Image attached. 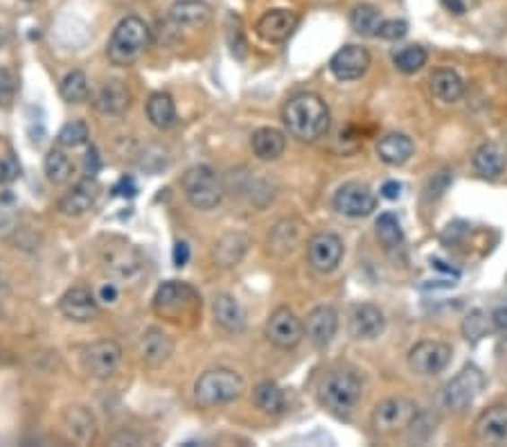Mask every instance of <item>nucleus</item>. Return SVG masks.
<instances>
[{
  "label": "nucleus",
  "instance_id": "1",
  "mask_svg": "<svg viewBox=\"0 0 507 447\" xmlns=\"http://www.w3.org/2000/svg\"><path fill=\"white\" fill-rule=\"evenodd\" d=\"M284 125L293 138L314 143L329 129V109L316 93H300L284 107Z\"/></svg>",
  "mask_w": 507,
  "mask_h": 447
},
{
  "label": "nucleus",
  "instance_id": "2",
  "mask_svg": "<svg viewBox=\"0 0 507 447\" xmlns=\"http://www.w3.org/2000/svg\"><path fill=\"white\" fill-rule=\"evenodd\" d=\"M149 39L152 34H149L147 23L138 16H127L113 30L111 41H109V59L116 66H131L147 50Z\"/></svg>",
  "mask_w": 507,
  "mask_h": 447
},
{
  "label": "nucleus",
  "instance_id": "3",
  "mask_svg": "<svg viewBox=\"0 0 507 447\" xmlns=\"http://www.w3.org/2000/svg\"><path fill=\"white\" fill-rule=\"evenodd\" d=\"M183 195L197 210H213L223 199V183L208 165H197L183 174Z\"/></svg>",
  "mask_w": 507,
  "mask_h": 447
},
{
  "label": "nucleus",
  "instance_id": "4",
  "mask_svg": "<svg viewBox=\"0 0 507 447\" xmlns=\"http://www.w3.org/2000/svg\"><path fill=\"white\" fill-rule=\"evenodd\" d=\"M363 382L352 371H332L320 384V402L337 414H347L359 405Z\"/></svg>",
  "mask_w": 507,
  "mask_h": 447
},
{
  "label": "nucleus",
  "instance_id": "5",
  "mask_svg": "<svg viewBox=\"0 0 507 447\" xmlns=\"http://www.w3.org/2000/svg\"><path fill=\"white\" fill-rule=\"evenodd\" d=\"M194 393H197L198 405L203 407L228 405V402L237 400L244 393V380L235 371L217 368V371L203 372Z\"/></svg>",
  "mask_w": 507,
  "mask_h": 447
},
{
  "label": "nucleus",
  "instance_id": "6",
  "mask_svg": "<svg viewBox=\"0 0 507 447\" xmlns=\"http://www.w3.org/2000/svg\"><path fill=\"white\" fill-rule=\"evenodd\" d=\"M201 305V298L194 292L189 285L185 283H165L158 287L156 296H153V310L162 317H170L171 321L180 317H188L194 310Z\"/></svg>",
  "mask_w": 507,
  "mask_h": 447
},
{
  "label": "nucleus",
  "instance_id": "7",
  "mask_svg": "<svg viewBox=\"0 0 507 447\" xmlns=\"http://www.w3.org/2000/svg\"><path fill=\"white\" fill-rule=\"evenodd\" d=\"M485 378L476 366H467L444 389L442 402L451 411H465L483 391Z\"/></svg>",
  "mask_w": 507,
  "mask_h": 447
},
{
  "label": "nucleus",
  "instance_id": "8",
  "mask_svg": "<svg viewBox=\"0 0 507 447\" xmlns=\"http://www.w3.org/2000/svg\"><path fill=\"white\" fill-rule=\"evenodd\" d=\"M417 418L415 402L406 400V398H390V400L377 405L372 414V423L377 432L395 434L404 427H411Z\"/></svg>",
  "mask_w": 507,
  "mask_h": 447
},
{
  "label": "nucleus",
  "instance_id": "9",
  "mask_svg": "<svg viewBox=\"0 0 507 447\" xmlns=\"http://www.w3.org/2000/svg\"><path fill=\"white\" fill-rule=\"evenodd\" d=\"M122 362V348L116 341H95L82 353V366L92 378H111Z\"/></svg>",
  "mask_w": 507,
  "mask_h": 447
},
{
  "label": "nucleus",
  "instance_id": "10",
  "mask_svg": "<svg viewBox=\"0 0 507 447\" xmlns=\"http://www.w3.org/2000/svg\"><path fill=\"white\" fill-rule=\"evenodd\" d=\"M451 346L444 341H422L408 353V366L417 375H438L451 362Z\"/></svg>",
  "mask_w": 507,
  "mask_h": 447
},
{
  "label": "nucleus",
  "instance_id": "11",
  "mask_svg": "<svg viewBox=\"0 0 507 447\" xmlns=\"http://www.w3.org/2000/svg\"><path fill=\"white\" fill-rule=\"evenodd\" d=\"M334 208L345 217H368L377 208V197L368 186L352 181L338 188L334 197Z\"/></svg>",
  "mask_w": 507,
  "mask_h": 447
},
{
  "label": "nucleus",
  "instance_id": "12",
  "mask_svg": "<svg viewBox=\"0 0 507 447\" xmlns=\"http://www.w3.org/2000/svg\"><path fill=\"white\" fill-rule=\"evenodd\" d=\"M267 337L277 348H295L304 337V326L289 308H277L267 323Z\"/></svg>",
  "mask_w": 507,
  "mask_h": 447
},
{
  "label": "nucleus",
  "instance_id": "13",
  "mask_svg": "<svg viewBox=\"0 0 507 447\" xmlns=\"http://www.w3.org/2000/svg\"><path fill=\"white\" fill-rule=\"evenodd\" d=\"M310 262L316 271L320 274H329L337 269L343 260V242L338 235L334 233H319L310 240Z\"/></svg>",
  "mask_w": 507,
  "mask_h": 447
},
{
  "label": "nucleus",
  "instance_id": "14",
  "mask_svg": "<svg viewBox=\"0 0 507 447\" xmlns=\"http://www.w3.org/2000/svg\"><path fill=\"white\" fill-rule=\"evenodd\" d=\"M370 66V55L365 48L361 46H345L332 57L329 61V70L337 80L341 82H352L359 80L361 74L368 70Z\"/></svg>",
  "mask_w": 507,
  "mask_h": 447
},
{
  "label": "nucleus",
  "instance_id": "15",
  "mask_svg": "<svg viewBox=\"0 0 507 447\" xmlns=\"http://www.w3.org/2000/svg\"><path fill=\"white\" fill-rule=\"evenodd\" d=\"M59 310L66 319L74 323H88L100 314L95 296L83 287H73L61 296Z\"/></svg>",
  "mask_w": 507,
  "mask_h": 447
},
{
  "label": "nucleus",
  "instance_id": "16",
  "mask_svg": "<svg viewBox=\"0 0 507 447\" xmlns=\"http://www.w3.org/2000/svg\"><path fill=\"white\" fill-rule=\"evenodd\" d=\"M474 436L483 445H507V407H492L480 414Z\"/></svg>",
  "mask_w": 507,
  "mask_h": 447
},
{
  "label": "nucleus",
  "instance_id": "17",
  "mask_svg": "<svg viewBox=\"0 0 507 447\" xmlns=\"http://www.w3.org/2000/svg\"><path fill=\"white\" fill-rule=\"evenodd\" d=\"M298 28V14L291 10H271L258 21V34L264 41L282 43Z\"/></svg>",
  "mask_w": 507,
  "mask_h": 447
},
{
  "label": "nucleus",
  "instance_id": "18",
  "mask_svg": "<svg viewBox=\"0 0 507 447\" xmlns=\"http://www.w3.org/2000/svg\"><path fill=\"white\" fill-rule=\"evenodd\" d=\"M92 104L104 116H122L131 107V93L125 82L109 80L97 89Z\"/></svg>",
  "mask_w": 507,
  "mask_h": 447
},
{
  "label": "nucleus",
  "instance_id": "19",
  "mask_svg": "<svg viewBox=\"0 0 507 447\" xmlns=\"http://www.w3.org/2000/svg\"><path fill=\"white\" fill-rule=\"evenodd\" d=\"M383 328H386V319H383V312L372 303H363L356 305L354 312L350 317V330L356 339H377L381 337Z\"/></svg>",
  "mask_w": 507,
  "mask_h": 447
},
{
  "label": "nucleus",
  "instance_id": "20",
  "mask_svg": "<svg viewBox=\"0 0 507 447\" xmlns=\"http://www.w3.org/2000/svg\"><path fill=\"white\" fill-rule=\"evenodd\" d=\"M64 429L70 441H74L77 445H91L97 436L95 418L83 407H70L64 411Z\"/></svg>",
  "mask_w": 507,
  "mask_h": 447
},
{
  "label": "nucleus",
  "instance_id": "21",
  "mask_svg": "<svg viewBox=\"0 0 507 447\" xmlns=\"http://www.w3.org/2000/svg\"><path fill=\"white\" fill-rule=\"evenodd\" d=\"M97 192H100V186H97L95 177H86L61 199L59 210L64 215H68V217H79L86 210H91V206L97 199Z\"/></svg>",
  "mask_w": 507,
  "mask_h": 447
},
{
  "label": "nucleus",
  "instance_id": "22",
  "mask_svg": "<svg viewBox=\"0 0 507 447\" xmlns=\"http://www.w3.org/2000/svg\"><path fill=\"white\" fill-rule=\"evenodd\" d=\"M174 353V341L167 332H162L161 328H149L143 335L140 341V355H143V362L149 366H161Z\"/></svg>",
  "mask_w": 507,
  "mask_h": 447
},
{
  "label": "nucleus",
  "instance_id": "23",
  "mask_svg": "<svg viewBox=\"0 0 507 447\" xmlns=\"http://www.w3.org/2000/svg\"><path fill=\"white\" fill-rule=\"evenodd\" d=\"M170 16L180 28H203L213 21V7L203 0H179L171 5Z\"/></svg>",
  "mask_w": 507,
  "mask_h": 447
},
{
  "label": "nucleus",
  "instance_id": "24",
  "mask_svg": "<svg viewBox=\"0 0 507 447\" xmlns=\"http://www.w3.org/2000/svg\"><path fill=\"white\" fill-rule=\"evenodd\" d=\"M338 328V317L332 308H316L307 314L304 330L316 346H328L334 339Z\"/></svg>",
  "mask_w": 507,
  "mask_h": 447
},
{
  "label": "nucleus",
  "instance_id": "25",
  "mask_svg": "<svg viewBox=\"0 0 507 447\" xmlns=\"http://www.w3.org/2000/svg\"><path fill=\"white\" fill-rule=\"evenodd\" d=\"M104 262H107V271H111L116 278L129 280L134 276H138L140 269H143V256L138 253V249L129 247V244L107 251Z\"/></svg>",
  "mask_w": 507,
  "mask_h": 447
},
{
  "label": "nucleus",
  "instance_id": "26",
  "mask_svg": "<svg viewBox=\"0 0 507 447\" xmlns=\"http://www.w3.org/2000/svg\"><path fill=\"white\" fill-rule=\"evenodd\" d=\"M415 152V145L406 134H388L379 140L377 154L388 165H404Z\"/></svg>",
  "mask_w": 507,
  "mask_h": 447
},
{
  "label": "nucleus",
  "instance_id": "27",
  "mask_svg": "<svg viewBox=\"0 0 507 447\" xmlns=\"http://www.w3.org/2000/svg\"><path fill=\"white\" fill-rule=\"evenodd\" d=\"M505 152L498 147L496 143H485L476 149L474 154V168L480 177L485 179H498L505 172Z\"/></svg>",
  "mask_w": 507,
  "mask_h": 447
},
{
  "label": "nucleus",
  "instance_id": "28",
  "mask_svg": "<svg viewBox=\"0 0 507 447\" xmlns=\"http://www.w3.org/2000/svg\"><path fill=\"white\" fill-rule=\"evenodd\" d=\"M214 321L228 332H241L246 326V314L241 310L240 301L232 298L231 294H222L214 298Z\"/></svg>",
  "mask_w": 507,
  "mask_h": 447
},
{
  "label": "nucleus",
  "instance_id": "29",
  "mask_svg": "<svg viewBox=\"0 0 507 447\" xmlns=\"http://www.w3.org/2000/svg\"><path fill=\"white\" fill-rule=\"evenodd\" d=\"M431 91L440 102H458L465 93V82L451 68H440L431 74Z\"/></svg>",
  "mask_w": 507,
  "mask_h": 447
},
{
  "label": "nucleus",
  "instance_id": "30",
  "mask_svg": "<svg viewBox=\"0 0 507 447\" xmlns=\"http://www.w3.org/2000/svg\"><path fill=\"white\" fill-rule=\"evenodd\" d=\"M250 145H253V152L258 159L275 161L284 154L286 138L282 131L273 129V127H264V129L255 131L253 138H250Z\"/></svg>",
  "mask_w": 507,
  "mask_h": 447
},
{
  "label": "nucleus",
  "instance_id": "31",
  "mask_svg": "<svg viewBox=\"0 0 507 447\" xmlns=\"http://www.w3.org/2000/svg\"><path fill=\"white\" fill-rule=\"evenodd\" d=\"M147 118L156 129H171L176 125V104L171 95L153 93L147 102Z\"/></svg>",
  "mask_w": 507,
  "mask_h": 447
},
{
  "label": "nucleus",
  "instance_id": "32",
  "mask_svg": "<svg viewBox=\"0 0 507 447\" xmlns=\"http://www.w3.org/2000/svg\"><path fill=\"white\" fill-rule=\"evenodd\" d=\"M249 238L241 233L223 235L217 242V247H214V260L222 267L237 265V262L241 260V256L246 253V249H249Z\"/></svg>",
  "mask_w": 507,
  "mask_h": 447
},
{
  "label": "nucleus",
  "instance_id": "33",
  "mask_svg": "<svg viewBox=\"0 0 507 447\" xmlns=\"http://www.w3.org/2000/svg\"><path fill=\"white\" fill-rule=\"evenodd\" d=\"M255 405L264 411V414L277 416L284 411L286 400H284V391L277 387L275 382H262L255 387Z\"/></svg>",
  "mask_w": 507,
  "mask_h": 447
},
{
  "label": "nucleus",
  "instance_id": "34",
  "mask_svg": "<svg viewBox=\"0 0 507 447\" xmlns=\"http://www.w3.org/2000/svg\"><path fill=\"white\" fill-rule=\"evenodd\" d=\"M350 23L361 37H377V30L381 25V14L374 5H356L352 10Z\"/></svg>",
  "mask_w": 507,
  "mask_h": 447
},
{
  "label": "nucleus",
  "instance_id": "35",
  "mask_svg": "<svg viewBox=\"0 0 507 447\" xmlns=\"http://www.w3.org/2000/svg\"><path fill=\"white\" fill-rule=\"evenodd\" d=\"M59 93L68 104L86 102L88 93H91L86 74H83L82 70H73V73L66 74L64 82H61V86H59Z\"/></svg>",
  "mask_w": 507,
  "mask_h": 447
},
{
  "label": "nucleus",
  "instance_id": "36",
  "mask_svg": "<svg viewBox=\"0 0 507 447\" xmlns=\"http://www.w3.org/2000/svg\"><path fill=\"white\" fill-rule=\"evenodd\" d=\"M43 168H46L48 181L57 183V186L66 183L73 177V161H70L68 156H66V152H61V149H50V152H48Z\"/></svg>",
  "mask_w": 507,
  "mask_h": 447
},
{
  "label": "nucleus",
  "instance_id": "37",
  "mask_svg": "<svg viewBox=\"0 0 507 447\" xmlns=\"http://www.w3.org/2000/svg\"><path fill=\"white\" fill-rule=\"evenodd\" d=\"M377 238L381 240L383 247H388V249H395L404 242V231H401V224L395 215L392 213L379 215Z\"/></svg>",
  "mask_w": 507,
  "mask_h": 447
},
{
  "label": "nucleus",
  "instance_id": "38",
  "mask_svg": "<svg viewBox=\"0 0 507 447\" xmlns=\"http://www.w3.org/2000/svg\"><path fill=\"white\" fill-rule=\"evenodd\" d=\"M429 55H426L424 48L420 46H408V48H401L399 52L395 55V66L397 70H401L404 74H413L426 64Z\"/></svg>",
  "mask_w": 507,
  "mask_h": 447
},
{
  "label": "nucleus",
  "instance_id": "39",
  "mask_svg": "<svg viewBox=\"0 0 507 447\" xmlns=\"http://www.w3.org/2000/svg\"><path fill=\"white\" fill-rule=\"evenodd\" d=\"M91 138V131H88V125L83 120H73L68 125L61 127L59 136H57V143L66 149H74L82 147V145L88 143Z\"/></svg>",
  "mask_w": 507,
  "mask_h": 447
},
{
  "label": "nucleus",
  "instance_id": "40",
  "mask_svg": "<svg viewBox=\"0 0 507 447\" xmlns=\"http://www.w3.org/2000/svg\"><path fill=\"white\" fill-rule=\"evenodd\" d=\"M14 98H16L14 77H12L10 70L0 66V107H3V109L12 107Z\"/></svg>",
  "mask_w": 507,
  "mask_h": 447
},
{
  "label": "nucleus",
  "instance_id": "41",
  "mask_svg": "<svg viewBox=\"0 0 507 447\" xmlns=\"http://www.w3.org/2000/svg\"><path fill=\"white\" fill-rule=\"evenodd\" d=\"M406 32H408V23L406 21H381L377 30V37L386 39V41H397V39H404Z\"/></svg>",
  "mask_w": 507,
  "mask_h": 447
},
{
  "label": "nucleus",
  "instance_id": "42",
  "mask_svg": "<svg viewBox=\"0 0 507 447\" xmlns=\"http://www.w3.org/2000/svg\"><path fill=\"white\" fill-rule=\"evenodd\" d=\"M21 177V165L14 159V154H7L0 159V186H7V183L16 181Z\"/></svg>",
  "mask_w": 507,
  "mask_h": 447
},
{
  "label": "nucleus",
  "instance_id": "43",
  "mask_svg": "<svg viewBox=\"0 0 507 447\" xmlns=\"http://www.w3.org/2000/svg\"><path fill=\"white\" fill-rule=\"evenodd\" d=\"M113 195H116V197H135V195H138V186H135V181L131 177H122L120 181L116 183V188H113Z\"/></svg>",
  "mask_w": 507,
  "mask_h": 447
},
{
  "label": "nucleus",
  "instance_id": "44",
  "mask_svg": "<svg viewBox=\"0 0 507 447\" xmlns=\"http://www.w3.org/2000/svg\"><path fill=\"white\" fill-rule=\"evenodd\" d=\"M492 321H494V328H496L501 335L507 337V303L498 305L496 310L492 312Z\"/></svg>",
  "mask_w": 507,
  "mask_h": 447
},
{
  "label": "nucleus",
  "instance_id": "45",
  "mask_svg": "<svg viewBox=\"0 0 507 447\" xmlns=\"http://www.w3.org/2000/svg\"><path fill=\"white\" fill-rule=\"evenodd\" d=\"M97 170H100V154H97L95 147H91L86 154V174L88 177H95Z\"/></svg>",
  "mask_w": 507,
  "mask_h": 447
},
{
  "label": "nucleus",
  "instance_id": "46",
  "mask_svg": "<svg viewBox=\"0 0 507 447\" xmlns=\"http://www.w3.org/2000/svg\"><path fill=\"white\" fill-rule=\"evenodd\" d=\"M189 260V247L185 242H179L174 247V265L176 267H185Z\"/></svg>",
  "mask_w": 507,
  "mask_h": 447
},
{
  "label": "nucleus",
  "instance_id": "47",
  "mask_svg": "<svg viewBox=\"0 0 507 447\" xmlns=\"http://www.w3.org/2000/svg\"><path fill=\"white\" fill-rule=\"evenodd\" d=\"M381 195L386 197V199H399L401 197V183H397V181H386L383 183V188H381Z\"/></svg>",
  "mask_w": 507,
  "mask_h": 447
},
{
  "label": "nucleus",
  "instance_id": "48",
  "mask_svg": "<svg viewBox=\"0 0 507 447\" xmlns=\"http://www.w3.org/2000/svg\"><path fill=\"white\" fill-rule=\"evenodd\" d=\"M100 298L104 301V303H116L118 298V287L113 283L104 285V287L100 289Z\"/></svg>",
  "mask_w": 507,
  "mask_h": 447
},
{
  "label": "nucleus",
  "instance_id": "49",
  "mask_svg": "<svg viewBox=\"0 0 507 447\" xmlns=\"http://www.w3.org/2000/svg\"><path fill=\"white\" fill-rule=\"evenodd\" d=\"M442 5L447 7L449 12H453L456 16H462L467 12V7H465V3H462V0H442Z\"/></svg>",
  "mask_w": 507,
  "mask_h": 447
},
{
  "label": "nucleus",
  "instance_id": "50",
  "mask_svg": "<svg viewBox=\"0 0 507 447\" xmlns=\"http://www.w3.org/2000/svg\"><path fill=\"white\" fill-rule=\"evenodd\" d=\"M28 3H34V0H28Z\"/></svg>",
  "mask_w": 507,
  "mask_h": 447
}]
</instances>
